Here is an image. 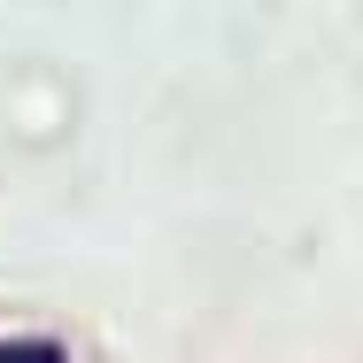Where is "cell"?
Instances as JSON below:
<instances>
[{
    "instance_id": "cell-1",
    "label": "cell",
    "mask_w": 363,
    "mask_h": 363,
    "mask_svg": "<svg viewBox=\"0 0 363 363\" xmlns=\"http://www.w3.org/2000/svg\"><path fill=\"white\" fill-rule=\"evenodd\" d=\"M0 363H62V340H39V333H16V340H0Z\"/></svg>"
}]
</instances>
